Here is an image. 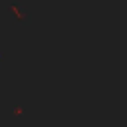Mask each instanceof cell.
I'll use <instances>...</instances> for the list:
<instances>
[{
    "mask_svg": "<svg viewBox=\"0 0 127 127\" xmlns=\"http://www.w3.org/2000/svg\"><path fill=\"white\" fill-rule=\"evenodd\" d=\"M10 12H12V14H14V16L18 18V20H22V22L26 20V14H22V12L18 10V6H14V4H12V6H10Z\"/></svg>",
    "mask_w": 127,
    "mask_h": 127,
    "instance_id": "1",
    "label": "cell"
},
{
    "mask_svg": "<svg viewBox=\"0 0 127 127\" xmlns=\"http://www.w3.org/2000/svg\"><path fill=\"white\" fill-rule=\"evenodd\" d=\"M12 113H14V115H22V113H24V109H22V107H16Z\"/></svg>",
    "mask_w": 127,
    "mask_h": 127,
    "instance_id": "2",
    "label": "cell"
}]
</instances>
